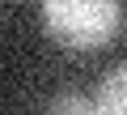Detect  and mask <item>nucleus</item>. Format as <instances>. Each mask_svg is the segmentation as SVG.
Listing matches in <instances>:
<instances>
[{"instance_id": "2", "label": "nucleus", "mask_w": 127, "mask_h": 115, "mask_svg": "<svg viewBox=\"0 0 127 115\" xmlns=\"http://www.w3.org/2000/svg\"><path fill=\"white\" fill-rule=\"evenodd\" d=\"M93 115H127V60H119L102 77L93 94Z\"/></svg>"}, {"instance_id": "1", "label": "nucleus", "mask_w": 127, "mask_h": 115, "mask_svg": "<svg viewBox=\"0 0 127 115\" xmlns=\"http://www.w3.org/2000/svg\"><path fill=\"white\" fill-rule=\"evenodd\" d=\"M42 26L64 47H102L119 34L123 4L119 0H47Z\"/></svg>"}, {"instance_id": "3", "label": "nucleus", "mask_w": 127, "mask_h": 115, "mask_svg": "<svg viewBox=\"0 0 127 115\" xmlns=\"http://www.w3.org/2000/svg\"><path fill=\"white\" fill-rule=\"evenodd\" d=\"M51 115H93V98L68 90V94H59V98L51 102Z\"/></svg>"}]
</instances>
